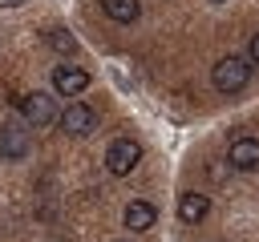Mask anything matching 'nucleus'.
<instances>
[{
	"label": "nucleus",
	"instance_id": "4",
	"mask_svg": "<svg viewBox=\"0 0 259 242\" xmlns=\"http://www.w3.org/2000/svg\"><path fill=\"white\" fill-rule=\"evenodd\" d=\"M28 149H32L28 129L16 121H4L0 125V161H20V157H28Z\"/></svg>",
	"mask_w": 259,
	"mask_h": 242
},
{
	"label": "nucleus",
	"instance_id": "13",
	"mask_svg": "<svg viewBox=\"0 0 259 242\" xmlns=\"http://www.w3.org/2000/svg\"><path fill=\"white\" fill-rule=\"evenodd\" d=\"M20 4H28V0H0V8H20Z\"/></svg>",
	"mask_w": 259,
	"mask_h": 242
},
{
	"label": "nucleus",
	"instance_id": "11",
	"mask_svg": "<svg viewBox=\"0 0 259 242\" xmlns=\"http://www.w3.org/2000/svg\"><path fill=\"white\" fill-rule=\"evenodd\" d=\"M45 40H49L57 52H77V36H69L65 28H49V32H45Z\"/></svg>",
	"mask_w": 259,
	"mask_h": 242
},
{
	"label": "nucleus",
	"instance_id": "7",
	"mask_svg": "<svg viewBox=\"0 0 259 242\" xmlns=\"http://www.w3.org/2000/svg\"><path fill=\"white\" fill-rule=\"evenodd\" d=\"M227 161H231V169H243V173L259 169V141L255 137H235L231 149H227Z\"/></svg>",
	"mask_w": 259,
	"mask_h": 242
},
{
	"label": "nucleus",
	"instance_id": "10",
	"mask_svg": "<svg viewBox=\"0 0 259 242\" xmlns=\"http://www.w3.org/2000/svg\"><path fill=\"white\" fill-rule=\"evenodd\" d=\"M154 218H158V210H154L150 202H130V206H125V226H130V230H150Z\"/></svg>",
	"mask_w": 259,
	"mask_h": 242
},
{
	"label": "nucleus",
	"instance_id": "8",
	"mask_svg": "<svg viewBox=\"0 0 259 242\" xmlns=\"http://www.w3.org/2000/svg\"><path fill=\"white\" fill-rule=\"evenodd\" d=\"M206 210H210V198H206V194H194V190H190V194L178 198V218H182V222H202Z\"/></svg>",
	"mask_w": 259,
	"mask_h": 242
},
{
	"label": "nucleus",
	"instance_id": "2",
	"mask_svg": "<svg viewBox=\"0 0 259 242\" xmlns=\"http://www.w3.org/2000/svg\"><path fill=\"white\" fill-rule=\"evenodd\" d=\"M142 161V145L134 141V137H117L113 145H109V153H105V169L113 173V177H125V173H134V165Z\"/></svg>",
	"mask_w": 259,
	"mask_h": 242
},
{
	"label": "nucleus",
	"instance_id": "12",
	"mask_svg": "<svg viewBox=\"0 0 259 242\" xmlns=\"http://www.w3.org/2000/svg\"><path fill=\"white\" fill-rule=\"evenodd\" d=\"M247 60H251V65H259V32H255V36H251V44H247Z\"/></svg>",
	"mask_w": 259,
	"mask_h": 242
},
{
	"label": "nucleus",
	"instance_id": "1",
	"mask_svg": "<svg viewBox=\"0 0 259 242\" xmlns=\"http://www.w3.org/2000/svg\"><path fill=\"white\" fill-rule=\"evenodd\" d=\"M210 81H214L219 93H239V89H247V81H251V60L231 52V56H223V60L214 65Z\"/></svg>",
	"mask_w": 259,
	"mask_h": 242
},
{
	"label": "nucleus",
	"instance_id": "9",
	"mask_svg": "<svg viewBox=\"0 0 259 242\" xmlns=\"http://www.w3.org/2000/svg\"><path fill=\"white\" fill-rule=\"evenodd\" d=\"M101 8H105V16L117 20V24H134V20L142 16V4H138V0H101Z\"/></svg>",
	"mask_w": 259,
	"mask_h": 242
},
{
	"label": "nucleus",
	"instance_id": "3",
	"mask_svg": "<svg viewBox=\"0 0 259 242\" xmlns=\"http://www.w3.org/2000/svg\"><path fill=\"white\" fill-rule=\"evenodd\" d=\"M20 117H24L28 125H36V129H45V125L61 121V117H57V105H53V97H49V93H40V89L20 97Z\"/></svg>",
	"mask_w": 259,
	"mask_h": 242
},
{
	"label": "nucleus",
	"instance_id": "6",
	"mask_svg": "<svg viewBox=\"0 0 259 242\" xmlns=\"http://www.w3.org/2000/svg\"><path fill=\"white\" fill-rule=\"evenodd\" d=\"M53 89H57L61 97H81V93L89 89V73H85L81 65H57V69H53Z\"/></svg>",
	"mask_w": 259,
	"mask_h": 242
},
{
	"label": "nucleus",
	"instance_id": "5",
	"mask_svg": "<svg viewBox=\"0 0 259 242\" xmlns=\"http://www.w3.org/2000/svg\"><path fill=\"white\" fill-rule=\"evenodd\" d=\"M97 125H101V117H97V109L85 105V101H73V105L61 113V129L73 133V137H85V133H93Z\"/></svg>",
	"mask_w": 259,
	"mask_h": 242
}]
</instances>
